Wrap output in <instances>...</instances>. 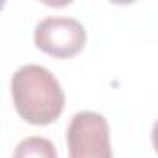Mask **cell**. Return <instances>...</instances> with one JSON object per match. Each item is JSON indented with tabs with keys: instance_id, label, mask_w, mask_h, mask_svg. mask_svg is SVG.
I'll use <instances>...</instances> for the list:
<instances>
[{
	"instance_id": "1",
	"label": "cell",
	"mask_w": 158,
	"mask_h": 158,
	"mask_svg": "<svg viewBox=\"0 0 158 158\" xmlns=\"http://www.w3.org/2000/svg\"><path fill=\"white\" fill-rule=\"evenodd\" d=\"M11 95L17 114L30 125H50L65 106V95L58 78L43 65L28 63L15 71Z\"/></svg>"
},
{
	"instance_id": "2",
	"label": "cell",
	"mask_w": 158,
	"mask_h": 158,
	"mask_svg": "<svg viewBox=\"0 0 158 158\" xmlns=\"http://www.w3.org/2000/svg\"><path fill=\"white\" fill-rule=\"evenodd\" d=\"M69 158H114L110 127L97 112H78L67 127Z\"/></svg>"
},
{
	"instance_id": "3",
	"label": "cell",
	"mask_w": 158,
	"mask_h": 158,
	"mask_svg": "<svg viewBox=\"0 0 158 158\" xmlns=\"http://www.w3.org/2000/svg\"><path fill=\"white\" fill-rule=\"evenodd\" d=\"M86 28L73 17H47L35 26V47L54 58L76 56L86 45Z\"/></svg>"
},
{
	"instance_id": "4",
	"label": "cell",
	"mask_w": 158,
	"mask_h": 158,
	"mask_svg": "<svg viewBox=\"0 0 158 158\" xmlns=\"http://www.w3.org/2000/svg\"><path fill=\"white\" fill-rule=\"evenodd\" d=\"M11 158H58L56 147L43 136H30L19 141Z\"/></svg>"
},
{
	"instance_id": "5",
	"label": "cell",
	"mask_w": 158,
	"mask_h": 158,
	"mask_svg": "<svg viewBox=\"0 0 158 158\" xmlns=\"http://www.w3.org/2000/svg\"><path fill=\"white\" fill-rule=\"evenodd\" d=\"M2 8H4V2H0V10H2Z\"/></svg>"
}]
</instances>
